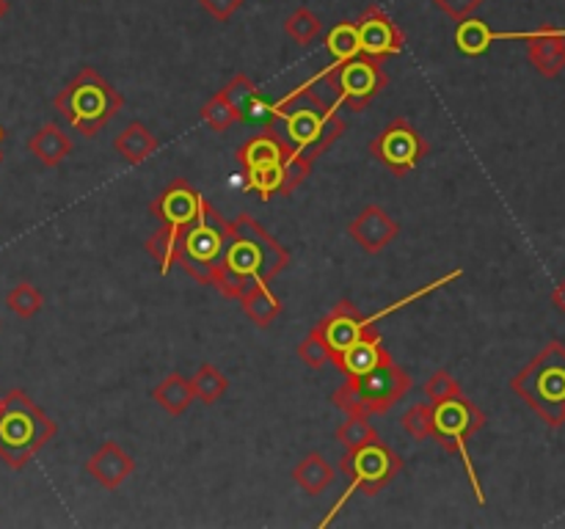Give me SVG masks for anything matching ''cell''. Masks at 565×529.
<instances>
[{
  "label": "cell",
  "mask_w": 565,
  "mask_h": 529,
  "mask_svg": "<svg viewBox=\"0 0 565 529\" xmlns=\"http://www.w3.org/2000/svg\"><path fill=\"white\" fill-rule=\"evenodd\" d=\"M226 251L215 268L213 287L224 298H241L254 279L274 281L290 264V251L270 237L257 218L241 213L226 220Z\"/></svg>",
  "instance_id": "6da1fadb"
},
{
  "label": "cell",
  "mask_w": 565,
  "mask_h": 529,
  "mask_svg": "<svg viewBox=\"0 0 565 529\" xmlns=\"http://www.w3.org/2000/svg\"><path fill=\"white\" fill-rule=\"evenodd\" d=\"M312 86L315 80H307L303 86L292 88L281 102L268 105V116L263 121L265 132L281 138L309 163H315L348 130L334 105L320 99Z\"/></svg>",
  "instance_id": "7a4b0ae2"
},
{
  "label": "cell",
  "mask_w": 565,
  "mask_h": 529,
  "mask_svg": "<svg viewBox=\"0 0 565 529\" xmlns=\"http://www.w3.org/2000/svg\"><path fill=\"white\" fill-rule=\"evenodd\" d=\"M55 433L58 424L22 389H11L0 397V461L9 468H25Z\"/></svg>",
  "instance_id": "3957f363"
},
{
  "label": "cell",
  "mask_w": 565,
  "mask_h": 529,
  "mask_svg": "<svg viewBox=\"0 0 565 529\" xmlns=\"http://www.w3.org/2000/svg\"><path fill=\"white\" fill-rule=\"evenodd\" d=\"M55 110L81 136L94 138L125 105V97L94 66H81L77 75L55 94Z\"/></svg>",
  "instance_id": "277c9868"
},
{
  "label": "cell",
  "mask_w": 565,
  "mask_h": 529,
  "mask_svg": "<svg viewBox=\"0 0 565 529\" xmlns=\"http://www.w3.org/2000/svg\"><path fill=\"white\" fill-rule=\"evenodd\" d=\"M511 389L519 400L527 402L550 428L565 424V345L550 342L516 378Z\"/></svg>",
  "instance_id": "5b68a950"
},
{
  "label": "cell",
  "mask_w": 565,
  "mask_h": 529,
  "mask_svg": "<svg viewBox=\"0 0 565 529\" xmlns=\"http://www.w3.org/2000/svg\"><path fill=\"white\" fill-rule=\"evenodd\" d=\"M408 389H412V375L401 364L386 361L370 373L348 375L345 384L331 395V402L345 413L379 417L401 402Z\"/></svg>",
  "instance_id": "8992f818"
},
{
  "label": "cell",
  "mask_w": 565,
  "mask_h": 529,
  "mask_svg": "<svg viewBox=\"0 0 565 529\" xmlns=\"http://www.w3.org/2000/svg\"><path fill=\"white\" fill-rule=\"evenodd\" d=\"M483 428L486 413L480 411L469 397H463V391L461 395L450 397V400L436 402L434 406V435H430V439H434L445 452L461 457L478 505H486V494L483 485H480L478 472H475L472 455H469V439H472L475 433H480Z\"/></svg>",
  "instance_id": "52a82bcc"
},
{
  "label": "cell",
  "mask_w": 565,
  "mask_h": 529,
  "mask_svg": "<svg viewBox=\"0 0 565 529\" xmlns=\"http://www.w3.org/2000/svg\"><path fill=\"white\" fill-rule=\"evenodd\" d=\"M403 466H406V461L381 439L370 441V444L364 446H356V450H348L340 461L342 474L348 477V490L334 501V507H331L329 516L320 521V527L334 521V516L342 510V505L351 499L353 490H362L364 496H379L381 490L403 472Z\"/></svg>",
  "instance_id": "ba28073f"
},
{
  "label": "cell",
  "mask_w": 565,
  "mask_h": 529,
  "mask_svg": "<svg viewBox=\"0 0 565 529\" xmlns=\"http://www.w3.org/2000/svg\"><path fill=\"white\" fill-rule=\"evenodd\" d=\"M226 218L207 202L196 224L188 226L177 240V264L199 284L213 287L215 268L226 251Z\"/></svg>",
  "instance_id": "9c48e42d"
},
{
  "label": "cell",
  "mask_w": 565,
  "mask_h": 529,
  "mask_svg": "<svg viewBox=\"0 0 565 529\" xmlns=\"http://www.w3.org/2000/svg\"><path fill=\"white\" fill-rule=\"evenodd\" d=\"M290 152L281 138L270 136L263 130V136H254L237 149V163L243 169V191L259 193L263 202H270L276 193H281V176H285V158Z\"/></svg>",
  "instance_id": "30bf717a"
},
{
  "label": "cell",
  "mask_w": 565,
  "mask_h": 529,
  "mask_svg": "<svg viewBox=\"0 0 565 529\" xmlns=\"http://www.w3.org/2000/svg\"><path fill=\"white\" fill-rule=\"evenodd\" d=\"M312 80L329 83L337 91L340 105H345V108L364 110L386 88V72L384 61L359 55V58L345 61V64L326 66L318 77H312Z\"/></svg>",
  "instance_id": "8fae6325"
},
{
  "label": "cell",
  "mask_w": 565,
  "mask_h": 529,
  "mask_svg": "<svg viewBox=\"0 0 565 529\" xmlns=\"http://www.w3.org/2000/svg\"><path fill=\"white\" fill-rule=\"evenodd\" d=\"M430 147L423 136H419L417 127L408 119L397 116L392 119V125H386L379 136L370 141V154L375 160L386 165L395 176H406L423 163V158H428Z\"/></svg>",
  "instance_id": "7c38bea8"
},
{
  "label": "cell",
  "mask_w": 565,
  "mask_h": 529,
  "mask_svg": "<svg viewBox=\"0 0 565 529\" xmlns=\"http://www.w3.org/2000/svg\"><path fill=\"white\" fill-rule=\"evenodd\" d=\"M204 204H207V198H204L191 182L174 180L152 204H149V213H152L160 224L182 235L188 226L196 224Z\"/></svg>",
  "instance_id": "4fadbf2b"
},
{
  "label": "cell",
  "mask_w": 565,
  "mask_h": 529,
  "mask_svg": "<svg viewBox=\"0 0 565 529\" xmlns=\"http://www.w3.org/2000/svg\"><path fill=\"white\" fill-rule=\"evenodd\" d=\"M359 44H362V55L375 61H386L392 55H401L406 47V36L397 28V22L386 14L381 6H370L362 11L356 20Z\"/></svg>",
  "instance_id": "5bb4252c"
},
{
  "label": "cell",
  "mask_w": 565,
  "mask_h": 529,
  "mask_svg": "<svg viewBox=\"0 0 565 529\" xmlns=\"http://www.w3.org/2000/svg\"><path fill=\"white\" fill-rule=\"evenodd\" d=\"M497 39H522L527 44V61L544 77H557L565 69V28L541 25L527 33H502Z\"/></svg>",
  "instance_id": "9a60e30c"
},
{
  "label": "cell",
  "mask_w": 565,
  "mask_h": 529,
  "mask_svg": "<svg viewBox=\"0 0 565 529\" xmlns=\"http://www.w3.org/2000/svg\"><path fill=\"white\" fill-rule=\"evenodd\" d=\"M320 334H323L326 345H329L331 361H334L340 353H345L348 347L356 345L364 334L375 328V323H370L367 314L359 312L356 303L340 301L323 320L318 323Z\"/></svg>",
  "instance_id": "2e32d148"
},
{
  "label": "cell",
  "mask_w": 565,
  "mask_h": 529,
  "mask_svg": "<svg viewBox=\"0 0 565 529\" xmlns=\"http://www.w3.org/2000/svg\"><path fill=\"white\" fill-rule=\"evenodd\" d=\"M348 235H351L367 253H381L397 235H401V224H397L384 207L370 204V207H364L362 213L348 224Z\"/></svg>",
  "instance_id": "e0dca14e"
},
{
  "label": "cell",
  "mask_w": 565,
  "mask_h": 529,
  "mask_svg": "<svg viewBox=\"0 0 565 529\" xmlns=\"http://www.w3.org/2000/svg\"><path fill=\"white\" fill-rule=\"evenodd\" d=\"M86 472L94 483L103 485L105 490H116L132 472H136V461L127 455L116 441H105L97 446L92 457L86 461Z\"/></svg>",
  "instance_id": "ac0fdd59"
},
{
  "label": "cell",
  "mask_w": 565,
  "mask_h": 529,
  "mask_svg": "<svg viewBox=\"0 0 565 529\" xmlns=\"http://www.w3.org/2000/svg\"><path fill=\"white\" fill-rule=\"evenodd\" d=\"M386 361H392V356L384 347V342H381L379 328H373L370 334H364L356 345H351L345 353H340L331 364L348 378V375L370 373V369L381 367V364Z\"/></svg>",
  "instance_id": "d6986e66"
},
{
  "label": "cell",
  "mask_w": 565,
  "mask_h": 529,
  "mask_svg": "<svg viewBox=\"0 0 565 529\" xmlns=\"http://www.w3.org/2000/svg\"><path fill=\"white\" fill-rule=\"evenodd\" d=\"M28 152L44 165V169H55L64 163L72 154V138L61 130L55 121L39 127L31 138H28Z\"/></svg>",
  "instance_id": "ffe728a7"
},
{
  "label": "cell",
  "mask_w": 565,
  "mask_h": 529,
  "mask_svg": "<svg viewBox=\"0 0 565 529\" xmlns=\"http://www.w3.org/2000/svg\"><path fill=\"white\" fill-rule=\"evenodd\" d=\"M237 301H241L248 320H252L254 325H259V328H268V325L279 317L281 309H285V303H281L279 298H276V292L270 290V281L265 279H254Z\"/></svg>",
  "instance_id": "44dd1931"
},
{
  "label": "cell",
  "mask_w": 565,
  "mask_h": 529,
  "mask_svg": "<svg viewBox=\"0 0 565 529\" xmlns=\"http://www.w3.org/2000/svg\"><path fill=\"white\" fill-rule=\"evenodd\" d=\"M221 91L226 94V99H230L232 108L237 110L241 121H265V116H268V102L259 97L257 86H254V80L246 72H237Z\"/></svg>",
  "instance_id": "7402d4cb"
},
{
  "label": "cell",
  "mask_w": 565,
  "mask_h": 529,
  "mask_svg": "<svg viewBox=\"0 0 565 529\" xmlns=\"http://www.w3.org/2000/svg\"><path fill=\"white\" fill-rule=\"evenodd\" d=\"M337 479V468L326 461L320 452H309L307 457L292 466V483L303 490L307 496H320L329 490Z\"/></svg>",
  "instance_id": "603a6c76"
},
{
  "label": "cell",
  "mask_w": 565,
  "mask_h": 529,
  "mask_svg": "<svg viewBox=\"0 0 565 529\" xmlns=\"http://www.w3.org/2000/svg\"><path fill=\"white\" fill-rule=\"evenodd\" d=\"M158 138H154L152 132H149V127L141 125V121L127 125L114 141V149L119 152V158L130 165H141L149 154L158 152Z\"/></svg>",
  "instance_id": "cb8c5ba5"
},
{
  "label": "cell",
  "mask_w": 565,
  "mask_h": 529,
  "mask_svg": "<svg viewBox=\"0 0 565 529\" xmlns=\"http://www.w3.org/2000/svg\"><path fill=\"white\" fill-rule=\"evenodd\" d=\"M152 400L158 402L166 413H171V417H182V413L191 408V402L196 400V395H193L191 378H185V375L180 373H171L154 386Z\"/></svg>",
  "instance_id": "d4e9b609"
},
{
  "label": "cell",
  "mask_w": 565,
  "mask_h": 529,
  "mask_svg": "<svg viewBox=\"0 0 565 529\" xmlns=\"http://www.w3.org/2000/svg\"><path fill=\"white\" fill-rule=\"evenodd\" d=\"M494 42H497V31H491V25L486 20H478V17L458 20V28H456L458 53L469 55V58H478V55L489 53V47Z\"/></svg>",
  "instance_id": "484cf974"
},
{
  "label": "cell",
  "mask_w": 565,
  "mask_h": 529,
  "mask_svg": "<svg viewBox=\"0 0 565 529\" xmlns=\"http://www.w3.org/2000/svg\"><path fill=\"white\" fill-rule=\"evenodd\" d=\"M326 50H329L331 58H334L329 66L359 58V55H362V44H359L356 22H337V25L326 33Z\"/></svg>",
  "instance_id": "4316f807"
},
{
  "label": "cell",
  "mask_w": 565,
  "mask_h": 529,
  "mask_svg": "<svg viewBox=\"0 0 565 529\" xmlns=\"http://www.w3.org/2000/svg\"><path fill=\"white\" fill-rule=\"evenodd\" d=\"M191 386L196 400H202L204 406H213V402H218L221 397L226 395L230 378H226L218 367H213V364H202V367L196 369V375L191 378Z\"/></svg>",
  "instance_id": "83f0119b"
},
{
  "label": "cell",
  "mask_w": 565,
  "mask_h": 529,
  "mask_svg": "<svg viewBox=\"0 0 565 529\" xmlns=\"http://www.w3.org/2000/svg\"><path fill=\"white\" fill-rule=\"evenodd\" d=\"M285 33L292 42L301 44V47H309L323 33V22H320V17L309 6H298L285 20Z\"/></svg>",
  "instance_id": "f1b7e54d"
},
{
  "label": "cell",
  "mask_w": 565,
  "mask_h": 529,
  "mask_svg": "<svg viewBox=\"0 0 565 529\" xmlns=\"http://www.w3.org/2000/svg\"><path fill=\"white\" fill-rule=\"evenodd\" d=\"M334 439H337V444L345 446V452H348V450H356V446H364V444H370V441L379 439V430H375L373 424L367 422V417H362V413H348L345 422L337 428Z\"/></svg>",
  "instance_id": "f546056e"
},
{
  "label": "cell",
  "mask_w": 565,
  "mask_h": 529,
  "mask_svg": "<svg viewBox=\"0 0 565 529\" xmlns=\"http://www.w3.org/2000/svg\"><path fill=\"white\" fill-rule=\"evenodd\" d=\"M177 240H180V231L169 229V226H160V229L143 242V248H147L149 257L160 264V273L163 276L177 264Z\"/></svg>",
  "instance_id": "4dcf8cb0"
},
{
  "label": "cell",
  "mask_w": 565,
  "mask_h": 529,
  "mask_svg": "<svg viewBox=\"0 0 565 529\" xmlns=\"http://www.w3.org/2000/svg\"><path fill=\"white\" fill-rule=\"evenodd\" d=\"M6 306H9V312H14L17 317L31 320L33 314L42 312L44 298L42 292H39V287H33L31 281H20V284L11 287L9 295H6Z\"/></svg>",
  "instance_id": "1f68e13d"
},
{
  "label": "cell",
  "mask_w": 565,
  "mask_h": 529,
  "mask_svg": "<svg viewBox=\"0 0 565 529\" xmlns=\"http://www.w3.org/2000/svg\"><path fill=\"white\" fill-rule=\"evenodd\" d=\"M199 114H202V121L213 132H226L235 121H241V116H237V110L232 108V102L226 99L224 91H215L213 97L202 105Z\"/></svg>",
  "instance_id": "d6a6232c"
},
{
  "label": "cell",
  "mask_w": 565,
  "mask_h": 529,
  "mask_svg": "<svg viewBox=\"0 0 565 529\" xmlns=\"http://www.w3.org/2000/svg\"><path fill=\"white\" fill-rule=\"evenodd\" d=\"M403 430L414 441H428L434 435V402H417L401 417Z\"/></svg>",
  "instance_id": "836d02e7"
},
{
  "label": "cell",
  "mask_w": 565,
  "mask_h": 529,
  "mask_svg": "<svg viewBox=\"0 0 565 529\" xmlns=\"http://www.w3.org/2000/svg\"><path fill=\"white\" fill-rule=\"evenodd\" d=\"M298 358H301V361L307 364V367H312V369L326 367V364L331 361L329 345H326L320 328H312L307 336H303V342L298 345Z\"/></svg>",
  "instance_id": "e575fe53"
},
{
  "label": "cell",
  "mask_w": 565,
  "mask_h": 529,
  "mask_svg": "<svg viewBox=\"0 0 565 529\" xmlns=\"http://www.w3.org/2000/svg\"><path fill=\"white\" fill-rule=\"evenodd\" d=\"M423 389H425V397H428L434 406L436 402H445V400H450V397L461 395V386H458V380L452 378L447 369H436V373L425 380Z\"/></svg>",
  "instance_id": "d590c367"
},
{
  "label": "cell",
  "mask_w": 565,
  "mask_h": 529,
  "mask_svg": "<svg viewBox=\"0 0 565 529\" xmlns=\"http://www.w3.org/2000/svg\"><path fill=\"white\" fill-rule=\"evenodd\" d=\"M436 9L445 11L447 17H452V20H467V17H472L475 11L480 9V6L486 3V0H434Z\"/></svg>",
  "instance_id": "8d00e7d4"
},
{
  "label": "cell",
  "mask_w": 565,
  "mask_h": 529,
  "mask_svg": "<svg viewBox=\"0 0 565 529\" xmlns=\"http://www.w3.org/2000/svg\"><path fill=\"white\" fill-rule=\"evenodd\" d=\"M199 3H202V9L207 11L213 20L226 22V20H232V14H235L237 9H241L243 0H199Z\"/></svg>",
  "instance_id": "74e56055"
},
{
  "label": "cell",
  "mask_w": 565,
  "mask_h": 529,
  "mask_svg": "<svg viewBox=\"0 0 565 529\" xmlns=\"http://www.w3.org/2000/svg\"><path fill=\"white\" fill-rule=\"evenodd\" d=\"M552 303L565 314V279L555 287V292H552Z\"/></svg>",
  "instance_id": "f35d334b"
},
{
  "label": "cell",
  "mask_w": 565,
  "mask_h": 529,
  "mask_svg": "<svg viewBox=\"0 0 565 529\" xmlns=\"http://www.w3.org/2000/svg\"><path fill=\"white\" fill-rule=\"evenodd\" d=\"M6 14H9V0H0V20H3Z\"/></svg>",
  "instance_id": "ab89813d"
},
{
  "label": "cell",
  "mask_w": 565,
  "mask_h": 529,
  "mask_svg": "<svg viewBox=\"0 0 565 529\" xmlns=\"http://www.w3.org/2000/svg\"><path fill=\"white\" fill-rule=\"evenodd\" d=\"M3 138H6V132H3V127H0V147H3ZM0 160H3V149H0Z\"/></svg>",
  "instance_id": "60d3db41"
}]
</instances>
